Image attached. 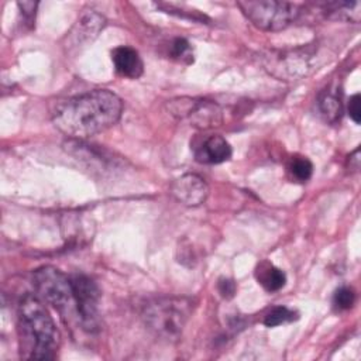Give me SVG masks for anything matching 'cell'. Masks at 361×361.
<instances>
[{"instance_id":"1","label":"cell","mask_w":361,"mask_h":361,"mask_svg":"<svg viewBox=\"0 0 361 361\" xmlns=\"http://www.w3.org/2000/svg\"><path fill=\"white\" fill-rule=\"evenodd\" d=\"M121 111L123 102L116 93L94 89L63 102L55 110L52 121L63 134L82 140L114 126Z\"/></svg>"},{"instance_id":"2","label":"cell","mask_w":361,"mask_h":361,"mask_svg":"<svg viewBox=\"0 0 361 361\" xmlns=\"http://www.w3.org/2000/svg\"><path fill=\"white\" fill-rule=\"evenodd\" d=\"M18 333L25 358L51 360L59 344L56 326L42 302L27 295L18 305Z\"/></svg>"},{"instance_id":"3","label":"cell","mask_w":361,"mask_h":361,"mask_svg":"<svg viewBox=\"0 0 361 361\" xmlns=\"http://www.w3.org/2000/svg\"><path fill=\"white\" fill-rule=\"evenodd\" d=\"M192 313V302L186 298H158L142 309L145 326L165 340H176Z\"/></svg>"},{"instance_id":"4","label":"cell","mask_w":361,"mask_h":361,"mask_svg":"<svg viewBox=\"0 0 361 361\" xmlns=\"http://www.w3.org/2000/svg\"><path fill=\"white\" fill-rule=\"evenodd\" d=\"M243 14L262 31H281L295 23L302 6L292 1L278 0H243L237 1Z\"/></svg>"},{"instance_id":"5","label":"cell","mask_w":361,"mask_h":361,"mask_svg":"<svg viewBox=\"0 0 361 361\" xmlns=\"http://www.w3.org/2000/svg\"><path fill=\"white\" fill-rule=\"evenodd\" d=\"M317 48L305 45L293 49L269 51L261 55L264 68L281 80H298L317 69Z\"/></svg>"},{"instance_id":"6","label":"cell","mask_w":361,"mask_h":361,"mask_svg":"<svg viewBox=\"0 0 361 361\" xmlns=\"http://www.w3.org/2000/svg\"><path fill=\"white\" fill-rule=\"evenodd\" d=\"M32 285L38 298L55 307L59 313L65 314L72 306L76 310L71 276H66L59 269L49 265L35 269Z\"/></svg>"},{"instance_id":"7","label":"cell","mask_w":361,"mask_h":361,"mask_svg":"<svg viewBox=\"0 0 361 361\" xmlns=\"http://www.w3.org/2000/svg\"><path fill=\"white\" fill-rule=\"evenodd\" d=\"M169 107L173 116L186 118L190 126L200 130L219 127L223 121V111L220 106L209 99L180 97L171 100Z\"/></svg>"},{"instance_id":"8","label":"cell","mask_w":361,"mask_h":361,"mask_svg":"<svg viewBox=\"0 0 361 361\" xmlns=\"http://www.w3.org/2000/svg\"><path fill=\"white\" fill-rule=\"evenodd\" d=\"M73 299L80 326L86 331H94L99 327L97 305L100 300V289L96 282L83 274L71 276Z\"/></svg>"},{"instance_id":"9","label":"cell","mask_w":361,"mask_h":361,"mask_svg":"<svg viewBox=\"0 0 361 361\" xmlns=\"http://www.w3.org/2000/svg\"><path fill=\"white\" fill-rule=\"evenodd\" d=\"M173 197L185 206H200L209 195V186L204 179L196 173H185L176 178L171 185Z\"/></svg>"},{"instance_id":"10","label":"cell","mask_w":361,"mask_h":361,"mask_svg":"<svg viewBox=\"0 0 361 361\" xmlns=\"http://www.w3.org/2000/svg\"><path fill=\"white\" fill-rule=\"evenodd\" d=\"M231 147L219 134L209 135L195 148V159L200 164H221L231 158Z\"/></svg>"},{"instance_id":"11","label":"cell","mask_w":361,"mask_h":361,"mask_svg":"<svg viewBox=\"0 0 361 361\" xmlns=\"http://www.w3.org/2000/svg\"><path fill=\"white\" fill-rule=\"evenodd\" d=\"M111 61L118 75L130 79H137L144 72V63L140 54L128 47L120 45L111 51Z\"/></svg>"},{"instance_id":"12","label":"cell","mask_w":361,"mask_h":361,"mask_svg":"<svg viewBox=\"0 0 361 361\" xmlns=\"http://www.w3.org/2000/svg\"><path fill=\"white\" fill-rule=\"evenodd\" d=\"M104 24L106 20L102 14L96 13L94 10H85L71 34H75L76 41L87 42L97 37V34L103 30Z\"/></svg>"},{"instance_id":"13","label":"cell","mask_w":361,"mask_h":361,"mask_svg":"<svg viewBox=\"0 0 361 361\" xmlns=\"http://www.w3.org/2000/svg\"><path fill=\"white\" fill-rule=\"evenodd\" d=\"M322 7L326 17L329 18L358 23L361 17L360 1H331V3H323Z\"/></svg>"},{"instance_id":"14","label":"cell","mask_w":361,"mask_h":361,"mask_svg":"<svg viewBox=\"0 0 361 361\" xmlns=\"http://www.w3.org/2000/svg\"><path fill=\"white\" fill-rule=\"evenodd\" d=\"M319 110L329 123H337L343 116L341 94L337 89H324L319 96Z\"/></svg>"},{"instance_id":"15","label":"cell","mask_w":361,"mask_h":361,"mask_svg":"<svg viewBox=\"0 0 361 361\" xmlns=\"http://www.w3.org/2000/svg\"><path fill=\"white\" fill-rule=\"evenodd\" d=\"M255 275H257L258 282L268 292H276V290L282 289L286 283L285 272L267 261H264L258 265Z\"/></svg>"},{"instance_id":"16","label":"cell","mask_w":361,"mask_h":361,"mask_svg":"<svg viewBox=\"0 0 361 361\" xmlns=\"http://www.w3.org/2000/svg\"><path fill=\"white\" fill-rule=\"evenodd\" d=\"M288 173L292 180L295 182H306L312 178L313 173V164L309 158L303 155H295L288 162Z\"/></svg>"},{"instance_id":"17","label":"cell","mask_w":361,"mask_h":361,"mask_svg":"<svg viewBox=\"0 0 361 361\" xmlns=\"http://www.w3.org/2000/svg\"><path fill=\"white\" fill-rule=\"evenodd\" d=\"M298 319V313L286 306H276L269 310L264 317V324L268 327H275Z\"/></svg>"},{"instance_id":"18","label":"cell","mask_w":361,"mask_h":361,"mask_svg":"<svg viewBox=\"0 0 361 361\" xmlns=\"http://www.w3.org/2000/svg\"><path fill=\"white\" fill-rule=\"evenodd\" d=\"M354 302H355V293L351 288H347V286L338 288L333 296V305L338 310L350 309L354 305Z\"/></svg>"},{"instance_id":"19","label":"cell","mask_w":361,"mask_h":361,"mask_svg":"<svg viewBox=\"0 0 361 361\" xmlns=\"http://www.w3.org/2000/svg\"><path fill=\"white\" fill-rule=\"evenodd\" d=\"M171 52H172L173 58H176L179 61H185L186 63H190L193 61L190 44L185 38H176L172 42V51Z\"/></svg>"},{"instance_id":"20","label":"cell","mask_w":361,"mask_h":361,"mask_svg":"<svg viewBox=\"0 0 361 361\" xmlns=\"http://www.w3.org/2000/svg\"><path fill=\"white\" fill-rule=\"evenodd\" d=\"M347 111H348L350 118H351L355 124H360V121H361L360 93H355V94H353V96L348 99V103H347Z\"/></svg>"},{"instance_id":"21","label":"cell","mask_w":361,"mask_h":361,"mask_svg":"<svg viewBox=\"0 0 361 361\" xmlns=\"http://www.w3.org/2000/svg\"><path fill=\"white\" fill-rule=\"evenodd\" d=\"M217 289H219V293L224 299H231L235 295L237 286H235V282L233 279H230V278H220L219 282H217Z\"/></svg>"},{"instance_id":"22","label":"cell","mask_w":361,"mask_h":361,"mask_svg":"<svg viewBox=\"0 0 361 361\" xmlns=\"http://www.w3.org/2000/svg\"><path fill=\"white\" fill-rule=\"evenodd\" d=\"M37 6H38L37 1H20V3H18V7H20L21 14L24 16V18H25L28 23H32V21H34Z\"/></svg>"},{"instance_id":"23","label":"cell","mask_w":361,"mask_h":361,"mask_svg":"<svg viewBox=\"0 0 361 361\" xmlns=\"http://www.w3.org/2000/svg\"><path fill=\"white\" fill-rule=\"evenodd\" d=\"M348 158H350V168L357 171V169H358V164H360V149L357 148V149L353 152V155H350Z\"/></svg>"}]
</instances>
